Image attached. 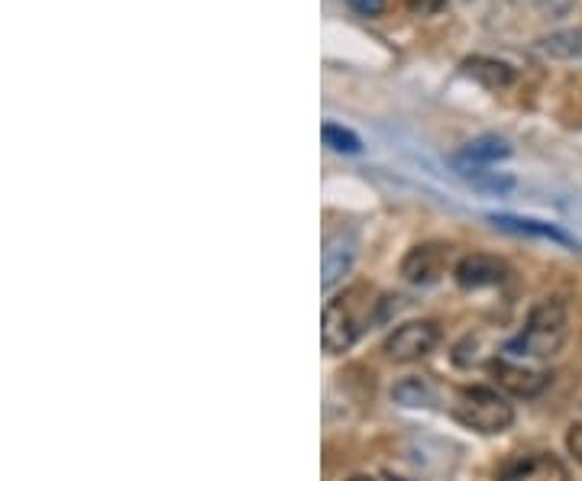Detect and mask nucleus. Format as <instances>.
Wrapping results in <instances>:
<instances>
[{
    "label": "nucleus",
    "mask_w": 582,
    "mask_h": 481,
    "mask_svg": "<svg viewBox=\"0 0 582 481\" xmlns=\"http://www.w3.org/2000/svg\"><path fill=\"white\" fill-rule=\"evenodd\" d=\"M449 256H453V249L447 243H421V246H414L402 259L404 281H411V285H434V281H441L447 275Z\"/></svg>",
    "instance_id": "obj_5"
},
{
    "label": "nucleus",
    "mask_w": 582,
    "mask_h": 481,
    "mask_svg": "<svg viewBox=\"0 0 582 481\" xmlns=\"http://www.w3.org/2000/svg\"><path fill=\"white\" fill-rule=\"evenodd\" d=\"M511 156V146L498 136H479L473 139L456 159L463 162H473V165H489V162H498V159H508Z\"/></svg>",
    "instance_id": "obj_12"
},
{
    "label": "nucleus",
    "mask_w": 582,
    "mask_h": 481,
    "mask_svg": "<svg viewBox=\"0 0 582 481\" xmlns=\"http://www.w3.org/2000/svg\"><path fill=\"white\" fill-rule=\"evenodd\" d=\"M543 49L550 55H560V58H573L582 52V36L580 33H557L550 40H543Z\"/></svg>",
    "instance_id": "obj_14"
},
{
    "label": "nucleus",
    "mask_w": 582,
    "mask_h": 481,
    "mask_svg": "<svg viewBox=\"0 0 582 481\" xmlns=\"http://www.w3.org/2000/svg\"><path fill=\"white\" fill-rule=\"evenodd\" d=\"M505 233H515V236H535V239H550V243H560V246H576V239L570 233H563L560 226L553 223H543V220H528V217H508V214H495L489 217Z\"/></svg>",
    "instance_id": "obj_10"
},
{
    "label": "nucleus",
    "mask_w": 582,
    "mask_h": 481,
    "mask_svg": "<svg viewBox=\"0 0 582 481\" xmlns=\"http://www.w3.org/2000/svg\"><path fill=\"white\" fill-rule=\"evenodd\" d=\"M498 481H570L567 466L550 452L515 456L498 469Z\"/></svg>",
    "instance_id": "obj_6"
},
{
    "label": "nucleus",
    "mask_w": 582,
    "mask_h": 481,
    "mask_svg": "<svg viewBox=\"0 0 582 481\" xmlns=\"http://www.w3.org/2000/svg\"><path fill=\"white\" fill-rule=\"evenodd\" d=\"M350 7L359 10L362 17H379L385 10V0H350Z\"/></svg>",
    "instance_id": "obj_17"
},
{
    "label": "nucleus",
    "mask_w": 582,
    "mask_h": 481,
    "mask_svg": "<svg viewBox=\"0 0 582 481\" xmlns=\"http://www.w3.org/2000/svg\"><path fill=\"white\" fill-rule=\"evenodd\" d=\"M347 481H372L369 475H353V479H347Z\"/></svg>",
    "instance_id": "obj_19"
},
{
    "label": "nucleus",
    "mask_w": 582,
    "mask_h": 481,
    "mask_svg": "<svg viewBox=\"0 0 582 481\" xmlns=\"http://www.w3.org/2000/svg\"><path fill=\"white\" fill-rule=\"evenodd\" d=\"M395 397L402 400V404H408V407H421V404H427V388L417 382V378H408V382H402L399 388H395Z\"/></svg>",
    "instance_id": "obj_15"
},
{
    "label": "nucleus",
    "mask_w": 582,
    "mask_h": 481,
    "mask_svg": "<svg viewBox=\"0 0 582 481\" xmlns=\"http://www.w3.org/2000/svg\"><path fill=\"white\" fill-rule=\"evenodd\" d=\"M508 275H511L508 263H501L498 256H489V253H473V256L459 259V265H456V281L466 291L498 288V285L508 281Z\"/></svg>",
    "instance_id": "obj_7"
},
{
    "label": "nucleus",
    "mask_w": 582,
    "mask_h": 481,
    "mask_svg": "<svg viewBox=\"0 0 582 481\" xmlns=\"http://www.w3.org/2000/svg\"><path fill=\"white\" fill-rule=\"evenodd\" d=\"M437 343H441V327L437 323H431V320H411V323H402L385 340V352L395 362H417V359L431 355Z\"/></svg>",
    "instance_id": "obj_4"
},
{
    "label": "nucleus",
    "mask_w": 582,
    "mask_h": 481,
    "mask_svg": "<svg viewBox=\"0 0 582 481\" xmlns=\"http://www.w3.org/2000/svg\"><path fill=\"white\" fill-rule=\"evenodd\" d=\"M463 75H469L473 82H479L483 88L489 90H501L508 88L515 82V68L498 62V58H489V55H469L463 58Z\"/></svg>",
    "instance_id": "obj_11"
},
{
    "label": "nucleus",
    "mask_w": 582,
    "mask_h": 481,
    "mask_svg": "<svg viewBox=\"0 0 582 481\" xmlns=\"http://www.w3.org/2000/svg\"><path fill=\"white\" fill-rule=\"evenodd\" d=\"M453 414L479 434H505L515 424V407L493 388H463L453 400Z\"/></svg>",
    "instance_id": "obj_3"
},
{
    "label": "nucleus",
    "mask_w": 582,
    "mask_h": 481,
    "mask_svg": "<svg viewBox=\"0 0 582 481\" xmlns=\"http://www.w3.org/2000/svg\"><path fill=\"white\" fill-rule=\"evenodd\" d=\"M404 7L417 17H434L447 7V0H404Z\"/></svg>",
    "instance_id": "obj_16"
},
{
    "label": "nucleus",
    "mask_w": 582,
    "mask_h": 481,
    "mask_svg": "<svg viewBox=\"0 0 582 481\" xmlns=\"http://www.w3.org/2000/svg\"><path fill=\"white\" fill-rule=\"evenodd\" d=\"M320 136H324V142H327L330 149H337V152H350V156L362 152V142H359L357 132L343 130V127H337V124H324V127H320Z\"/></svg>",
    "instance_id": "obj_13"
},
{
    "label": "nucleus",
    "mask_w": 582,
    "mask_h": 481,
    "mask_svg": "<svg viewBox=\"0 0 582 481\" xmlns=\"http://www.w3.org/2000/svg\"><path fill=\"white\" fill-rule=\"evenodd\" d=\"M375 291L369 285H353L343 295H337L334 301L324 307V320H320V343L327 352H347L359 336L366 333V327L372 323V307Z\"/></svg>",
    "instance_id": "obj_1"
},
{
    "label": "nucleus",
    "mask_w": 582,
    "mask_h": 481,
    "mask_svg": "<svg viewBox=\"0 0 582 481\" xmlns=\"http://www.w3.org/2000/svg\"><path fill=\"white\" fill-rule=\"evenodd\" d=\"M493 375L495 382L515 397H538L550 375L540 372V368H528V365H518V362H508V359H495L493 362Z\"/></svg>",
    "instance_id": "obj_8"
},
{
    "label": "nucleus",
    "mask_w": 582,
    "mask_h": 481,
    "mask_svg": "<svg viewBox=\"0 0 582 481\" xmlns=\"http://www.w3.org/2000/svg\"><path fill=\"white\" fill-rule=\"evenodd\" d=\"M567 449L576 456V462H582V424H573L567 434Z\"/></svg>",
    "instance_id": "obj_18"
},
{
    "label": "nucleus",
    "mask_w": 582,
    "mask_h": 481,
    "mask_svg": "<svg viewBox=\"0 0 582 481\" xmlns=\"http://www.w3.org/2000/svg\"><path fill=\"white\" fill-rule=\"evenodd\" d=\"M357 259V239L350 233H334L327 243H324V278L320 285L324 288H334Z\"/></svg>",
    "instance_id": "obj_9"
},
{
    "label": "nucleus",
    "mask_w": 582,
    "mask_h": 481,
    "mask_svg": "<svg viewBox=\"0 0 582 481\" xmlns=\"http://www.w3.org/2000/svg\"><path fill=\"white\" fill-rule=\"evenodd\" d=\"M570 336V320L563 301H540L531 313L525 330L508 343V352L518 359H553L567 346Z\"/></svg>",
    "instance_id": "obj_2"
}]
</instances>
